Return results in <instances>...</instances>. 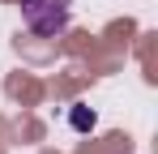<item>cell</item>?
<instances>
[{
  "instance_id": "obj_1",
  "label": "cell",
  "mask_w": 158,
  "mask_h": 154,
  "mask_svg": "<svg viewBox=\"0 0 158 154\" xmlns=\"http://www.w3.org/2000/svg\"><path fill=\"white\" fill-rule=\"evenodd\" d=\"M17 4H22V22L47 39L64 34L73 22V0H17Z\"/></svg>"
},
{
  "instance_id": "obj_2",
  "label": "cell",
  "mask_w": 158,
  "mask_h": 154,
  "mask_svg": "<svg viewBox=\"0 0 158 154\" xmlns=\"http://www.w3.org/2000/svg\"><path fill=\"white\" fill-rule=\"evenodd\" d=\"M69 124H73V128H94V111H85V107H73Z\"/></svg>"
}]
</instances>
